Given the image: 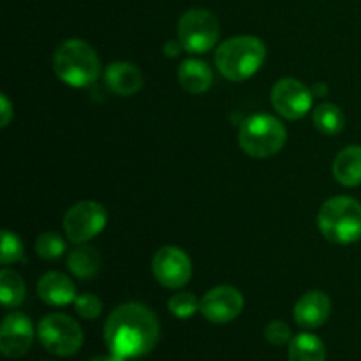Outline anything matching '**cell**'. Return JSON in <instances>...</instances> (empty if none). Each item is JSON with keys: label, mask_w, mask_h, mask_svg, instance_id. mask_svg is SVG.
<instances>
[{"label": "cell", "mask_w": 361, "mask_h": 361, "mask_svg": "<svg viewBox=\"0 0 361 361\" xmlns=\"http://www.w3.org/2000/svg\"><path fill=\"white\" fill-rule=\"evenodd\" d=\"M159 337L157 316L143 303L118 305L104 324V342L109 355L123 361L147 356L154 351Z\"/></svg>", "instance_id": "6da1fadb"}, {"label": "cell", "mask_w": 361, "mask_h": 361, "mask_svg": "<svg viewBox=\"0 0 361 361\" xmlns=\"http://www.w3.org/2000/svg\"><path fill=\"white\" fill-rule=\"evenodd\" d=\"M267 46L254 35H235L222 42L215 51V66L229 81H245L263 67Z\"/></svg>", "instance_id": "7a4b0ae2"}, {"label": "cell", "mask_w": 361, "mask_h": 361, "mask_svg": "<svg viewBox=\"0 0 361 361\" xmlns=\"http://www.w3.org/2000/svg\"><path fill=\"white\" fill-rule=\"evenodd\" d=\"M53 71L60 81L74 88L94 83L101 73V60L95 49L81 39H67L53 55Z\"/></svg>", "instance_id": "3957f363"}, {"label": "cell", "mask_w": 361, "mask_h": 361, "mask_svg": "<svg viewBox=\"0 0 361 361\" xmlns=\"http://www.w3.org/2000/svg\"><path fill=\"white\" fill-rule=\"evenodd\" d=\"M321 235L334 243L348 245L361 238V204L348 196L328 200L317 215Z\"/></svg>", "instance_id": "277c9868"}, {"label": "cell", "mask_w": 361, "mask_h": 361, "mask_svg": "<svg viewBox=\"0 0 361 361\" xmlns=\"http://www.w3.org/2000/svg\"><path fill=\"white\" fill-rule=\"evenodd\" d=\"M288 140L284 123L271 115H254L243 120L238 130V145L249 157L267 159L279 154Z\"/></svg>", "instance_id": "5b68a950"}, {"label": "cell", "mask_w": 361, "mask_h": 361, "mask_svg": "<svg viewBox=\"0 0 361 361\" xmlns=\"http://www.w3.org/2000/svg\"><path fill=\"white\" fill-rule=\"evenodd\" d=\"M37 337L46 351L60 358L76 355L85 341L80 323L66 314H48L42 317L37 326Z\"/></svg>", "instance_id": "8992f818"}, {"label": "cell", "mask_w": 361, "mask_h": 361, "mask_svg": "<svg viewBox=\"0 0 361 361\" xmlns=\"http://www.w3.org/2000/svg\"><path fill=\"white\" fill-rule=\"evenodd\" d=\"M221 25L217 16L207 9H189L178 21V41L189 53H207L217 44Z\"/></svg>", "instance_id": "52a82bcc"}, {"label": "cell", "mask_w": 361, "mask_h": 361, "mask_svg": "<svg viewBox=\"0 0 361 361\" xmlns=\"http://www.w3.org/2000/svg\"><path fill=\"white\" fill-rule=\"evenodd\" d=\"M106 222H108V214L101 203L80 201L67 210L63 217V231L71 242L81 245L102 233Z\"/></svg>", "instance_id": "ba28073f"}, {"label": "cell", "mask_w": 361, "mask_h": 361, "mask_svg": "<svg viewBox=\"0 0 361 361\" xmlns=\"http://www.w3.org/2000/svg\"><path fill=\"white\" fill-rule=\"evenodd\" d=\"M152 271L161 286L168 289H182L192 277V263L185 250L175 245H166L155 252Z\"/></svg>", "instance_id": "9c48e42d"}, {"label": "cell", "mask_w": 361, "mask_h": 361, "mask_svg": "<svg viewBox=\"0 0 361 361\" xmlns=\"http://www.w3.org/2000/svg\"><path fill=\"white\" fill-rule=\"evenodd\" d=\"M312 88L295 78H282L271 88V104L286 120H300L312 108Z\"/></svg>", "instance_id": "30bf717a"}, {"label": "cell", "mask_w": 361, "mask_h": 361, "mask_svg": "<svg viewBox=\"0 0 361 361\" xmlns=\"http://www.w3.org/2000/svg\"><path fill=\"white\" fill-rule=\"evenodd\" d=\"M243 310V295L233 286H217L200 300V312L214 324L235 321Z\"/></svg>", "instance_id": "8fae6325"}, {"label": "cell", "mask_w": 361, "mask_h": 361, "mask_svg": "<svg viewBox=\"0 0 361 361\" xmlns=\"http://www.w3.org/2000/svg\"><path fill=\"white\" fill-rule=\"evenodd\" d=\"M34 335L30 317L21 312L9 314L0 326V351L6 358H21L30 351Z\"/></svg>", "instance_id": "7c38bea8"}, {"label": "cell", "mask_w": 361, "mask_h": 361, "mask_svg": "<svg viewBox=\"0 0 361 361\" xmlns=\"http://www.w3.org/2000/svg\"><path fill=\"white\" fill-rule=\"evenodd\" d=\"M331 314V300L323 291H309L296 302L293 316L298 326L314 330L323 326Z\"/></svg>", "instance_id": "4fadbf2b"}, {"label": "cell", "mask_w": 361, "mask_h": 361, "mask_svg": "<svg viewBox=\"0 0 361 361\" xmlns=\"http://www.w3.org/2000/svg\"><path fill=\"white\" fill-rule=\"evenodd\" d=\"M37 295L46 305L51 307H66L78 298L76 286L67 275L59 271H48L39 279Z\"/></svg>", "instance_id": "5bb4252c"}, {"label": "cell", "mask_w": 361, "mask_h": 361, "mask_svg": "<svg viewBox=\"0 0 361 361\" xmlns=\"http://www.w3.org/2000/svg\"><path fill=\"white\" fill-rule=\"evenodd\" d=\"M104 78L109 90L120 97H129V95L137 94L143 88V74L130 62L109 63Z\"/></svg>", "instance_id": "9a60e30c"}, {"label": "cell", "mask_w": 361, "mask_h": 361, "mask_svg": "<svg viewBox=\"0 0 361 361\" xmlns=\"http://www.w3.org/2000/svg\"><path fill=\"white\" fill-rule=\"evenodd\" d=\"M180 87L189 94H204L214 83V74L207 62L200 59H187L180 63L178 69Z\"/></svg>", "instance_id": "2e32d148"}, {"label": "cell", "mask_w": 361, "mask_h": 361, "mask_svg": "<svg viewBox=\"0 0 361 361\" xmlns=\"http://www.w3.org/2000/svg\"><path fill=\"white\" fill-rule=\"evenodd\" d=\"M334 176L345 187L361 185V147L349 145L337 154L334 161Z\"/></svg>", "instance_id": "e0dca14e"}, {"label": "cell", "mask_w": 361, "mask_h": 361, "mask_svg": "<svg viewBox=\"0 0 361 361\" xmlns=\"http://www.w3.org/2000/svg\"><path fill=\"white\" fill-rule=\"evenodd\" d=\"M67 268L74 277L88 281V279H94L101 270V256L94 247L81 243L76 249L71 250L69 257H67Z\"/></svg>", "instance_id": "ac0fdd59"}, {"label": "cell", "mask_w": 361, "mask_h": 361, "mask_svg": "<svg viewBox=\"0 0 361 361\" xmlns=\"http://www.w3.org/2000/svg\"><path fill=\"white\" fill-rule=\"evenodd\" d=\"M289 361H326V348L317 335L300 334L289 342Z\"/></svg>", "instance_id": "d6986e66"}, {"label": "cell", "mask_w": 361, "mask_h": 361, "mask_svg": "<svg viewBox=\"0 0 361 361\" xmlns=\"http://www.w3.org/2000/svg\"><path fill=\"white\" fill-rule=\"evenodd\" d=\"M312 120L316 129L326 136H335V134L342 133L345 127L344 111L331 102H323V104L317 106L314 109Z\"/></svg>", "instance_id": "ffe728a7"}, {"label": "cell", "mask_w": 361, "mask_h": 361, "mask_svg": "<svg viewBox=\"0 0 361 361\" xmlns=\"http://www.w3.org/2000/svg\"><path fill=\"white\" fill-rule=\"evenodd\" d=\"M0 300L6 309L20 307L25 300V282L20 274L4 268L0 271Z\"/></svg>", "instance_id": "44dd1931"}, {"label": "cell", "mask_w": 361, "mask_h": 361, "mask_svg": "<svg viewBox=\"0 0 361 361\" xmlns=\"http://www.w3.org/2000/svg\"><path fill=\"white\" fill-rule=\"evenodd\" d=\"M35 250H37V256L46 261L59 259L66 252V242L59 233H42L35 240Z\"/></svg>", "instance_id": "7402d4cb"}, {"label": "cell", "mask_w": 361, "mask_h": 361, "mask_svg": "<svg viewBox=\"0 0 361 361\" xmlns=\"http://www.w3.org/2000/svg\"><path fill=\"white\" fill-rule=\"evenodd\" d=\"M169 312L178 319H189L200 310V302L192 293H175L168 302Z\"/></svg>", "instance_id": "603a6c76"}, {"label": "cell", "mask_w": 361, "mask_h": 361, "mask_svg": "<svg viewBox=\"0 0 361 361\" xmlns=\"http://www.w3.org/2000/svg\"><path fill=\"white\" fill-rule=\"evenodd\" d=\"M25 259V249L21 243L20 236L16 233L4 229L2 231V250H0V261L4 267L7 264L18 263V261Z\"/></svg>", "instance_id": "cb8c5ba5"}, {"label": "cell", "mask_w": 361, "mask_h": 361, "mask_svg": "<svg viewBox=\"0 0 361 361\" xmlns=\"http://www.w3.org/2000/svg\"><path fill=\"white\" fill-rule=\"evenodd\" d=\"M74 309L83 319H97L102 312V302L95 295H81L74 300Z\"/></svg>", "instance_id": "d4e9b609"}, {"label": "cell", "mask_w": 361, "mask_h": 361, "mask_svg": "<svg viewBox=\"0 0 361 361\" xmlns=\"http://www.w3.org/2000/svg\"><path fill=\"white\" fill-rule=\"evenodd\" d=\"M264 338L270 342L271 345H281L289 344L293 341V334L289 324H286L284 321H271L267 328H264Z\"/></svg>", "instance_id": "484cf974"}, {"label": "cell", "mask_w": 361, "mask_h": 361, "mask_svg": "<svg viewBox=\"0 0 361 361\" xmlns=\"http://www.w3.org/2000/svg\"><path fill=\"white\" fill-rule=\"evenodd\" d=\"M0 113H2V123H0V126L7 127L9 126L11 118H13L14 111H13V104H11V101L7 99L6 94H0Z\"/></svg>", "instance_id": "4316f807"}, {"label": "cell", "mask_w": 361, "mask_h": 361, "mask_svg": "<svg viewBox=\"0 0 361 361\" xmlns=\"http://www.w3.org/2000/svg\"><path fill=\"white\" fill-rule=\"evenodd\" d=\"M162 51H164V55L169 56V59H175V56H178L180 53L183 51V46L180 41H168L164 44V48H162Z\"/></svg>", "instance_id": "83f0119b"}, {"label": "cell", "mask_w": 361, "mask_h": 361, "mask_svg": "<svg viewBox=\"0 0 361 361\" xmlns=\"http://www.w3.org/2000/svg\"><path fill=\"white\" fill-rule=\"evenodd\" d=\"M312 94L314 97H324L328 94V87L324 83H316L312 87Z\"/></svg>", "instance_id": "f1b7e54d"}, {"label": "cell", "mask_w": 361, "mask_h": 361, "mask_svg": "<svg viewBox=\"0 0 361 361\" xmlns=\"http://www.w3.org/2000/svg\"><path fill=\"white\" fill-rule=\"evenodd\" d=\"M90 361H123V360L115 358V356H99V358H94Z\"/></svg>", "instance_id": "f546056e"}]
</instances>
